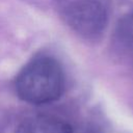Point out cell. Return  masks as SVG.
Masks as SVG:
<instances>
[{
  "label": "cell",
  "mask_w": 133,
  "mask_h": 133,
  "mask_svg": "<svg viewBox=\"0 0 133 133\" xmlns=\"http://www.w3.org/2000/svg\"><path fill=\"white\" fill-rule=\"evenodd\" d=\"M15 86L18 96L25 102L35 105L51 103L63 92V71L54 58L41 56L20 71Z\"/></svg>",
  "instance_id": "obj_1"
},
{
  "label": "cell",
  "mask_w": 133,
  "mask_h": 133,
  "mask_svg": "<svg viewBox=\"0 0 133 133\" xmlns=\"http://www.w3.org/2000/svg\"><path fill=\"white\" fill-rule=\"evenodd\" d=\"M69 26L86 38L101 35L107 24L105 7L97 0H72L64 7Z\"/></svg>",
  "instance_id": "obj_2"
},
{
  "label": "cell",
  "mask_w": 133,
  "mask_h": 133,
  "mask_svg": "<svg viewBox=\"0 0 133 133\" xmlns=\"http://www.w3.org/2000/svg\"><path fill=\"white\" fill-rule=\"evenodd\" d=\"M16 133H73L71 125L64 119L47 114L33 115L22 121Z\"/></svg>",
  "instance_id": "obj_3"
},
{
  "label": "cell",
  "mask_w": 133,
  "mask_h": 133,
  "mask_svg": "<svg viewBox=\"0 0 133 133\" xmlns=\"http://www.w3.org/2000/svg\"><path fill=\"white\" fill-rule=\"evenodd\" d=\"M119 34L122 38L131 47H133V10L128 12L121 21Z\"/></svg>",
  "instance_id": "obj_4"
}]
</instances>
